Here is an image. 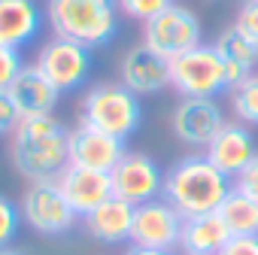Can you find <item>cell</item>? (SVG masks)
Returning <instances> with one entry per match:
<instances>
[{
  "mask_svg": "<svg viewBox=\"0 0 258 255\" xmlns=\"http://www.w3.org/2000/svg\"><path fill=\"white\" fill-rule=\"evenodd\" d=\"M124 255H173V252H167V249H143V246H131Z\"/></svg>",
  "mask_w": 258,
  "mask_h": 255,
  "instance_id": "cell-30",
  "label": "cell"
},
{
  "mask_svg": "<svg viewBox=\"0 0 258 255\" xmlns=\"http://www.w3.org/2000/svg\"><path fill=\"white\" fill-rule=\"evenodd\" d=\"M124 152H127L124 140L109 137V134L97 131V128H91V124L79 121L70 131V164H76V167L109 173Z\"/></svg>",
  "mask_w": 258,
  "mask_h": 255,
  "instance_id": "cell-13",
  "label": "cell"
},
{
  "mask_svg": "<svg viewBox=\"0 0 258 255\" xmlns=\"http://www.w3.org/2000/svg\"><path fill=\"white\" fill-rule=\"evenodd\" d=\"M134 204H127V201H121V198H109V201H103L97 210H91L88 216H82L85 219V231L94 237V240H100V243H109V246H115V243H131V228H134Z\"/></svg>",
  "mask_w": 258,
  "mask_h": 255,
  "instance_id": "cell-17",
  "label": "cell"
},
{
  "mask_svg": "<svg viewBox=\"0 0 258 255\" xmlns=\"http://www.w3.org/2000/svg\"><path fill=\"white\" fill-rule=\"evenodd\" d=\"M231 91V109L237 115L240 124H258V76H246L243 82H237Z\"/></svg>",
  "mask_w": 258,
  "mask_h": 255,
  "instance_id": "cell-22",
  "label": "cell"
},
{
  "mask_svg": "<svg viewBox=\"0 0 258 255\" xmlns=\"http://www.w3.org/2000/svg\"><path fill=\"white\" fill-rule=\"evenodd\" d=\"M118 82L134 91L137 97H149V94H158L170 85V61L149 52L143 43L140 46H131L124 52L121 64H118Z\"/></svg>",
  "mask_w": 258,
  "mask_h": 255,
  "instance_id": "cell-12",
  "label": "cell"
},
{
  "mask_svg": "<svg viewBox=\"0 0 258 255\" xmlns=\"http://www.w3.org/2000/svg\"><path fill=\"white\" fill-rule=\"evenodd\" d=\"M34 64L61 94H67V91H76L79 85H85V79L91 73V49L82 43H73L67 37H52L40 46Z\"/></svg>",
  "mask_w": 258,
  "mask_h": 255,
  "instance_id": "cell-8",
  "label": "cell"
},
{
  "mask_svg": "<svg viewBox=\"0 0 258 255\" xmlns=\"http://www.w3.org/2000/svg\"><path fill=\"white\" fill-rule=\"evenodd\" d=\"M55 182H58L61 195L67 198V204L73 207L76 216H88L91 210H97L103 201L112 198V179L103 170H88V167L67 164Z\"/></svg>",
  "mask_w": 258,
  "mask_h": 255,
  "instance_id": "cell-14",
  "label": "cell"
},
{
  "mask_svg": "<svg viewBox=\"0 0 258 255\" xmlns=\"http://www.w3.org/2000/svg\"><path fill=\"white\" fill-rule=\"evenodd\" d=\"M234 188L237 192H243L246 198H252V201H258V155L234 176Z\"/></svg>",
  "mask_w": 258,
  "mask_h": 255,
  "instance_id": "cell-26",
  "label": "cell"
},
{
  "mask_svg": "<svg viewBox=\"0 0 258 255\" xmlns=\"http://www.w3.org/2000/svg\"><path fill=\"white\" fill-rule=\"evenodd\" d=\"M216 213L222 216L231 234H258V201L246 198L243 192L231 188V195L222 201Z\"/></svg>",
  "mask_w": 258,
  "mask_h": 255,
  "instance_id": "cell-21",
  "label": "cell"
},
{
  "mask_svg": "<svg viewBox=\"0 0 258 255\" xmlns=\"http://www.w3.org/2000/svg\"><path fill=\"white\" fill-rule=\"evenodd\" d=\"M234 25L258 43V0H243V7H240V13H237V22H234Z\"/></svg>",
  "mask_w": 258,
  "mask_h": 255,
  "instance_id": "cell-28",
  "label": "cell"
},
{
  "mask_svg": "<svg viewBox=\"0 0 258 255\" xmlns=\"http://www.w3.org/2000/svg\"><path fill=\"white\" fill-rule=\"evenodd\" d=\"M213 46L219 49V55H222V61H225L228 88H234L237 82H243L246 76L255 73V67H258V43H255L249 34H243L237 25L228 28V31H222Z\"/></svg>",
  "mask_w": 258,
  "mask_h": 255,
  "instance_id": "cell-19",
  "label": "cell"
},
{
  "mask_svg": "<svg viewBox=\"0 0 258 255\" xmlns=\"http://www.w3.org/2000/svg\"><path fill=\"white\" fill-rule=\"evenodd\" d=\"M182 222L185 216L164 198L146 201L134 210V228H131V246L143 249H167L173 252L182 240Z\"/></svg>",
  "mask_w": 258,
  "mask_h": 255,
  "instance_id": "cell-10",
  "label": "cell"
},
{
  "mask_svg": "<svg viewBox=\"0 0 258 255\" xmlns=\"http://www.w3.org/2000/svg\"><path fill=\"white\" fill-rule=\"evenodd\" d=\"M219 255H258V234H234Z\"/></svg>",
  "mask_w": 258,
  "mask_h": 255,
  "instance_id": "cell-29",
  "label": "cell"
},
{
  "mask_svg": "<svg viewBox=\"0 0 258 255\" xmlns=\"http://www.w3.org/2000/svg\"><path fill=\"white\" fill-rule=\"evenodd\" d=\"M25 67H28V64L22 61V52H19V49L0 46V91H10L13 82L19 79V73H22Z\"/></svg>",
  "mask_w": 258,
  "mask_h": 255,
  "instance_id": "cell-25",
  "label": "cell"
},
{
  "mask_svg": "<svg viewBox=\"0 0 258 255\" xmlns=\"http://www.w3.org/2000/svg\"><path fill=\"white\" fill-rule=\"evenodd\" d=\"M10 158L31 182L58 179L70 164V131L55 115H28L10 134Z\"/></svg>",
  "mask_w": 258,
  "mask_h": 255,
  "instance_id": "cell-1",
  "label": "cell"
},
{
  "mask_svg": "<svg viewBox=\"0 0 258 255\" xmlns=\"http://www.w3.org/2000/svg\"><path fill=\"white\" fill-rule=\"evenodd\" d=\"M118 4V13H124L127 19H134V22H149L155 19L158 13H164L167 7H173L176 0H115Z\"/></svg>",
  "mask_w": 258,
  "mask_h": 255,
  "instance_id": "cell-23",
  "label": "cell"
},
{
  "mask_svg": "<svg viewBox=\"0 0 258 255\" xmlns=\"http://www.w3.org/2000/svg\"><path fill=\"white\" fill-rule=\"evenodd\" d=\"M22 222L28 228H34L37 234H46V237H58V234H67L73 225H76V213L73 207L67 204V198L61 195L58 182L55 179H43V182H31L22 195Z\"/></svg>",
  "mask_w": 258,
  "mask_h": 255,
  "instance_id": "cell-7",
  "label": "cell"
},
{
  "mask_svg": "<svg viewBox=\"0 0 258 255\" xmlns=\"http://www.w3.org/2000/svg\"><path fill=\"white\" fill-rule=\"evenodd\" d=\"M231 237L234 234L228 231V225L222 222L219 213H201V216H188L182 222L179 246L185 255H219Z\"/></svg>",
  "mask_w": 258,
  "mask_h": 255,
  "instance_id": "cell-20",
  "label": "cell"
},
{
  "mask_svg": "<svg viewBox=\"0 0 258 255\" xmlns=\"http://www.w3.org/2000/svg\"><path fill=\"white\" fill-rule=\"evenodd\" d=\"M234 182L207 155H185L164 173V201H170L185 219L216 213L231 195Z\"/></svg>",
  "mask_w": 258,
  "mask_h": 255,
  "instance_id": "cell-2",
  "label": "cell"
},
{
  "mask_svg": "<svg viewBox=\"0 0 258 255\" xmlns=\"http://www.w3.org/2000/svg\"><path fill=\"white\" fill-rule=\"evenodd\" d=\"M109 179H112V195L134 207L164 195V170L146 152H124L118 164L109 170Z\"/></svg>",
  "mask_w": 258,
  "mask_h": 255,
  "instance_id": "cell-9",
  "label": "cell"
},
{
  "mask_svg": "<svg viewBox=\"0 0 258 255\" xmlns=\"http://www.w3.org/2000/svg\"><path fill=\"white\" fill-rule=\"evenodd\" d=\"M22 121V112L10 91H0V134H13L16 124Z\"/></svg>",
  "mask_w": 258,
  "mask_h": 255,
  "instance_id": "cell-27",
  "label": "cell"
},
{
  "mask_svg": "<svg viewBox=\"0 0 258 255\" xmlns=\"http://www.w3.org/2000/svg\"><path fill=\"white\" fill-rule=\"evenodd\" d=\"M46 22L55 37L100 49L118 31V4L115 0H46Z\"/></svg>",
  "mask_w": 258,
  "mask_h": 255,
  "instance_id": "cell-3",
  "label": "cell"
},
{
  "mask_svg": "<svg viewBox=\"0 0 258 255\" xmlns=\"http://www.w3.org/2000/svg\"><path fill=\"white\" fill-rule=\"evenodd\" d=\"M10 94H13L22 118H28V115H52L58 100H61V91L40 73L37 64H28L19 73V79L13 82Z\"/></svg>",
  "mask_w": 258,
  "mask_h": 255,
  "instance_id": "cell-18",
  "label": "cell"
},
{
  "mask_svg": "<svg viewBox=\"0 0 258 255\" xmlns=\"http://www.w3.org/2000/svg\"><path fill=\"white\" fill-rule=\"evenodd\" d=\"M204 43V28L201 19L195 16V10L173 4L164 13H158L155 19H149L143 25V46L167 61L198 49Z\"/></svg>",
  "mask_w": 258,
  "mask_h": 255,
  "instance_id": "cell-6",
  "label": "cell"
},
{
  "mask_svg": "<svg viewBox=\"0 0 258 255\" xmlns=\"http://www.w3.org/2000/svg\"><path fill=\"white\" fill-rule=\"evenodd\" d=\"M19 225H22V210L0 195V249L4 246H13L16 234H19Z\"/></svg>",
  "mask_w": 258,
  "mask_h": 255,
  "instance_id": "cell-24",
  "label": "cell"
},
{
  "mask_svg": "<svg viewBox=\"0 0 258 255\" xmlns=\"http://www.w3.org/2000/svg\"><path fill=\"white\" fill-rule=\"evenodd\" d=\"M82 124H91L97 131L127 140L137 134L143 121V103L134 91H127L121 82H94L79 103Z\"/></svg>",
  "mask_w": 258,
  "mask_h": 255,
  "instance_id": "cell-4",
  "label": "cell"
},
{
  "mask_svg": "<svg viewBox=\"0 0 258 255\" xmlns=\"http://www.w3.org/2000/svg\"><path fill=\"white\" fill-rule=\"evenodd\" d=\"M170 88L179 97H219L228 91L225 61L216 46H198L170 61Z\"/></svg>",
  "mask_w": 258,
  "mask_h": 255,
  "instance_id": "cell-5",
  "label": "cell"
},
{
  "mask_svg": "<svg viewBox=\"0 0 258 255\" xmlns=\"http://www.w3.org/2000/svg\"><path fill=\"white\" fill-rule=\"evenodd\" d=\"M225 109L216 103V97H182L170 115V128L176 140L195 149H207V143L222 131Z\"/></svg>",
  "mask_w": 258,
  "mask_h": 255,
  "instance_id": "cell-11",
  "label": "cell"
},
{
  "mask_svg": "<svg viewBox=\"0 0 258 255\" xmlns=\"http://www.w3.org/2000/svg\"><path fill=\"white\" fill-rule=\"evenodd\" d=\"M43 31V10L37 0H0V46L25 49Z\"/></svg>",
  "mask_w": 258,
  "mask_h": 255,
  "instance_id": "cell-16",
  "label": "cell"
},
{
  "mask_svg": "<svg viewBox=\"0 0 258 255\" xmlns=\"http://www.w3.org/2000/svg\"><path fill=\"white\" fill-rule=\"evenodd\" d=\"M0 255H25V252L16 249V246H4V249H0Z\"/></svg>",
  "mask_w": 258,
  "mask_h": 255,
  "instance_id": "cell-31",
  "label": "cell"
},
{
  "mask_svg": "<svg viewBox=\"0 0 258 255\" xmlns=\"http://www.w3.org/2000/svg\"><path fill=\"white\" fill-rule=\"evenodd\" d=\"M204 155H207L222 173H228V176L234 179L258 152H255V137H252V131H249L246 124H240V121H225L222 131L207 143Z\"/></svg>",
  "mask_w": 258,
  "mask_h": 255,
  "instance_id": "cell-15",
  "label": "cell"
}]
</instances>
